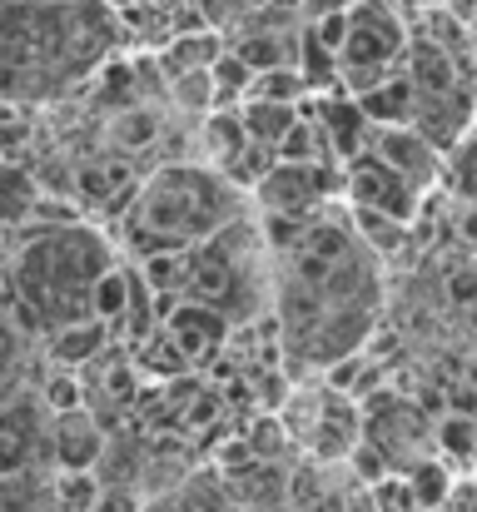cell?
Wrapping results in <instances>:
<instances>
[{"label": "cell", "mask_w": 477, "mask_h": 512, "mask_svg": "<svg viewBox=\"0 0 477 512\" xmlns=\"http://www.w3.org/2000/svg\"><path fill=\"white\" fill-rule=\"evenodd\" d=\"M159 324H164V334L179 343V353L189 358V363H204V358H214L224 339H229V314H219V309H209V304H174V309H164L159 314Z\"/></svg>", "instance_id": "8"}, {"label": "cell", "mask_w": 477, "mask_h": 512, "mask_svg": "<svg viewBox=\"0 0 477 512\" xmlns=\"http://www.w3.org/2000/svg\"><path fill=\"white\" fill-rule=\"evenodd\" d=\"M438 438H443L448 453H473L477 448V423L473 418H463V413H453V418L438 428Z\"/></svg>", "instance_id": "14"}, {"label": "cell", "mask_w": 477, "mask_h": 512, "mask_svg": "<svg viewBox=\"0 0 477 512\" xmlns=\"http://www.w3.org/2000/svg\"><path fill=\"white\" fill-rule=\"evenodd\" d=\"M368 155L378 165H388L398 179H408L418 194H428L443 179V150L423 130H413V125H373Z\"/></svg>", "instance_id": "6"}, {"label": "cell", "mask_w": 477, "mask_h": 512, "mask_svg": "<svg viewBox=\"0 0 477 512\" xmlns=\"http://www.w3.org/2000/svg\"><path fill=\"white\" fill-rule=\"evenodd\" d=\"M40 512H65L60 503H55V493H50V508H40Z\"/></svg>", "instance_id": "16"}, {"label": "cell", "mask_w": 477, "mask_h": 512, "mask_svg": "<svg viewBox=\"0 0 477 512\" xmlns=\"http://www.w3.org/2000/svg\"><path fill=\"white\" fill-rule=\"evenodd\" d=\"M100 448H105L100 443V428H95V418L85 408L50 418V463L60 473H90L95 458H100Z\"/></svg>", "instance_id": "9"}, {"label": "cell", "mask_w": 477, "mask_h": 512, "mask_svg": "<svg viewBox=\"0 0 477 512\" xmlns=\"http://www.w3.org/2000/svg\"><path fill=\"white\" fill-rule=\"evenodd\" d=\"M348 214H353L358 239H363L378 259H388V254H398V249L408 244V224H403V219H388V214H373V209H353V204H348Z\"/></svg>", "instance_id": "11"}, {"label": "cell", "mask_w": 477, "mask_h": 512, "mask_svg": "<svg viewBox=\"0 0 477 512\" xmlns=\"http://www.w3.org/2000/svg\"><path fill=\"white\" fill-rule=\"evenodd\" d=\"M120 35L110 0H5V105H50L100 80Z\"/></svg>", "instance_id": "3"}, {"label": "cell", "mask_w": 477, "mask_h": 512, "mask_svg": "<svg viewBox=\"0 0 477 512\" xmlns=\"http://www.w3.org/2000/svg\"><path fill=\"white\" fill-rule=\"evenodd\" d=\"M274 309L284 353L304 368H338L358 353L378 314V254L358 239L353 214L269 219Z\"/></svg>", "instance_id": "1"}, {"label": "cell", "mask_w": 477, "mask_h": 512, "mask_svg": "<svg viewBox=\"0 0 477 512\" xmlns=\"http://www.w3.org/2000/svg\"><path fill=\"white\" fill-rule=\"evenodd\" d=\"M408 50H413L408 25H403V15L388 0H353L348 40L338 50V80L353 95H368L373 85H383V80H393L403 70Z\"/></svg>", "instance_id": "5"}, {"label": "cell", "mask_w": 477, "mask_h": 512, "mask_svg": "<svg viewBox=\"0 0 477 512\" xmlns=\"http://www.w3.org/2000/svg\"><path fill=\"white\" fill-rule=\"evenodd\" d=\"M408 488H413V498H418V512H433L453 498V473H448V463L423 458V463L408 468Z\"/></svg>", "instance_id": "12"}, {"label": "cell", "mask_w": 477, "mask_h": 512, "mask_svg": "<svg viewBox=\"0 0 477 512\" xmlns=\"http://www.w3.org/2000/svg\"><path fill=\"white\" fill-rule=\"evenodd\" d=\"M5 244V329L40 343L95 319L100 284L125 264L115 244L80 219L10 229Z\"/></svg>", "instance_id": "2"}, {"label": "cell", "mask_w": 477, "mask_h": 512, "mask_svg": "<svg viewBox=\"0 0 477 512\" xmlns=\"http://www.w3.org/2000/svg\"><path fill=\"white\" fill-rule=\"evenodd\" d=\"M189 5H194V20H204L209 30H224V35H234L259 10H269V0H189Z\"/></svg>", "instance_id": "13"}, {"label": "cell", "mask_w": 477, "mask_h": 512, "mask_svg": "<svg viewBox=\"0 0 477 512\" xmlns=\"http://www.w3.org/2000/svg\"><path fill=\"white\" fill-rule=\"evenodd\" d=\"M418 199L423 194L408 179H398L388 165H378L373 155H358L353 165H343V204H353V209H373V214L413 224Z\"/></svg>", "instance_id": "7"}, {"label": "cell", "mask_w": 477, "mask_h": 512, "mask_svg": "<svg viewBox=\"0 0 477 512\" xmlns=\"http://www.w3.org/2000/svg\"><path fill=\"white\" fill-rule=\"evenodd\" d=\"M244 224V184L214 170L209 160H164L140 179L120 214V239L135 264L159 254L199 249Z\"/></svg>", "instance_id": "4"}, {"label": "cell", "mask_w": 477, "mask_h": 512, "mask_svg": "<svg viewBox=\"0 0 477 512\" xmlns=\"http://www.w3.org/2000/svg\"><path fill=\"white\" fill-rule=\"evenodd\" d=\"M95 512H140V498H135L130 488H105L100 503H95Z\"/></svg>", "instance_id": "15"}, {"label": "cell", "mask_w": 477, "mask_h": 512, "mask_svg": "<svg viewBox=\"0 0 477 512\" xmlns=\"http://www.w3.org/2000/svg\"><path fill=\"white\" fill-rule=\"evenodd\" d=\"M438 184H443L453 199L477 204V125L443 150V179H438Z\"/></svg>", "instance_id": "10"}]
</instances>
